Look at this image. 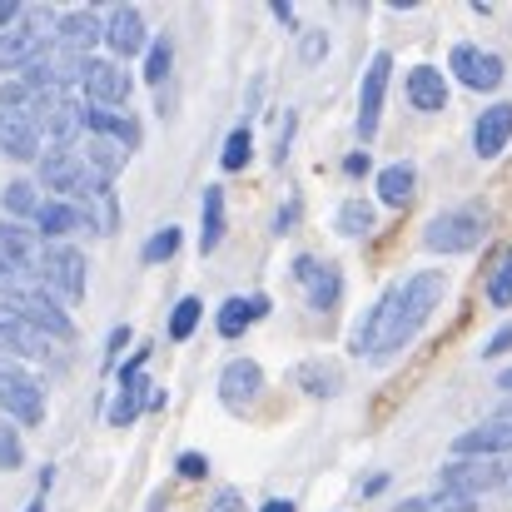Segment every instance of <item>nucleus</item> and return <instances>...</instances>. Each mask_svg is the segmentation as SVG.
<instances>
[{
  "label": "nucleus",
  "instance_id": "f257e3e1",
  "mask_svg": "<svg viewBox=\"0 0 512 512\" xmlns=\"http://www.w3.org/2000/svg\"><path fill=\"white\" fill-rule=\"evenodd\" d=\"M438 299H443V274H413V279L393 284V289L373 304V314L358 324L353 353H368V358L398 353L403 343L428 324V314L438 309Z\"/></svg>",
  "mask_w": 512,
  "mask_h": 512
},
{
  "label": "nucleus",
  "instance_id": "f03ea898",
  "mask_svg": "<svg viewBox=\"0 0 512 512\" xmlns=\"http://www.w3.org/2000/svg\"><path fill=\"white\" fill-rule=\"evenodd\" d=\"M30 274H35L40 294H50L55 304H80V299H85L90 269H85V254L70 249V244H45Z\"/></svg>",
  "mask_w": 512,
  "mask_h": 512
},
{
  "label": "nucleus",
  "instance_id": "7ed1b4c3",
  "mask_svg": "<svg viewBox=\"0 0 512 512\" xmlns=\"http://www.w3.org/2000/svg\"><path fill=\"white\" fill-rule=\"evenodd\" d=\"M483 234H488V214H483L478 204H468V209H443L438 219H428L423 249H433V254H463V249H473Z\"/></svg>",
  "mask_w": 512,
  "mask_h": 512
},
{
  "label": "nucleus",
  "instance_id": "20e7f679",
  "mask_svg": "<svg viewBox=\"0 0 512 512\" xmlns=\"http://www.w3.org/2000/svg\"><path fill=\"white\" fill-rule=\"evenodd\" d=\"M443 488L453 493H488V488H512V458H453L443 468Z\"/></svg>",
  "mask_w": 512,
  "mask_h": 512
},
{
  "label": "nucleus",
  "instance_id": "39448f33",
  "mask_svg": "<svg viewBox=\"0 0 512 512\" xmlns=\"http://www.w3.org/2000/svg\"><path fill=\"white\" fill-rule=\"evenodd\" d=\"M458 458H508L512 453V403H503L498 413H488L478 428H468L453 443Z\"/></svg>",
  "mask_w": 512,
  "mask_h": 512
},
{
  "label": "nucleus",
  "instance_id": "423d86ee",
  "mask_svg": "<svg viewBox=\"0 0 512 512\" xmlns=\"http://www.w3.org/2000/svg\"><path fill=\"white\" fill-rule=\"evenodd\" d=\"M0 408H5V418H10V423H20V428L45 423V393H40V388H35V378H25L15 363L0 373Z\"/></svg>",
  "mask_w": 512,
  "mask_h": 512
},
{
  "label": "nucleus",
  "instance_id": "0eeeda50",
  "mask_svg": "<svg viewBox=\"0 0 512 512\" xmlns=\"http://www.w3.org/2000/svg\"><path fill=\"white\" fill-rule=\"evenodd\" d=\"M80 90L95 100V110H115V105H125L130 100V75L115 65V60H85L80 65Z\"/></svg>",
  "mask_w": 512,
  "mask_h": 512
},
{
  "label": "nucleus",
  "instance_id": "6e6552de",
  "mask_svg": "<svg viewBox=\"0 0 512 512\" xmlns=\"http://www.w3.org/2000/svg\"><path fill=\"white\" fill-rule=\"evenodd\" d=\"M294 274H299V284H304V299H309V309L329 314V309L339 304L343 274L334 269V264H324V259H314V254H299V259H294Z\"/></svg>",
  "mask_w": 512,
  "mask_h": 512
},
{
  "label": "nucleus",
  "instance_id": "1a4fd4ad",
  "mask_svg": "<svg viewBox=\"0 0 512 512\" xmlns=\"http://www.w3.org/2000/svg\"><path fill=\"white\" fill-rule=\"evenodd\" d=\"M85 115H90V110H85L80 100H65V95H60V100H50V105L40 110L35 130L45 135V145H50V150H70V145H75V135L85 130Z\"/></svg>",
  "mask_w": 512,
  "mask_h": 512
},
{
  "label": "nucleus",
  "instance_id": "9d476101",
  "mask_svg": "<svg viewBox=\"0 0 512 512\" xmlns=\"http://www.w3.org/2000/svg\"><path fill=\"white\" fill-rule=\"evenodd\" d=\"M388 75H393V55L378 50V55L368 60V75H363V90H358V135H363V140L378 130V110H383Z\"/></svg>",
  "mask_w": 512,
  "mask_h": 512
},
{
  "label": "nucleus",
  "instance_id": "9b49d317",
  "mask_svg": "<svg viewBox=\"0 0 512 512\" xmlns=\"http://www.w3.org/2000/svg\"><path fill=\"white\" fill-rule=\"evenodd\" d=\"M453 75L468 85V90H498L503 85V60L478 50V45H453Z\"/></svg>",
  "mask_w": 512,
  "mask_h": 512
},
{
  "label": "nucleus",
  "instance_id": "f8f14e48",
  "mask_svg": "<svg viewBox=\"0 0 512 512\" xmlns=\"http://www.w3.org/2000/svg\"><path fill=\"white\" fill-rule=\"evenodd\" d=\"M55 45H65L70 55L90 60V50L105 45V20H100L95 10H70V15H60V25H55Z\"/></svg>",
  "mask_w": 512,
  "mask_h": 512
},
{
  "label": "nucleus",
  "instance_id": "ddd939ff",
  "mask_svg": "<svg viewBox=\"0 0 512 512\" xmlns=\"http://www.w3.org/2000/svg\"><path fill=\"white\" fill-rule=\"evenodd\" d=\"M50 339L15 309V304H0V353H25V358H45Z\"/></svg>",
  "mask_w": 512,
  "mask_h": 512
},
{
  "label": "nucleus",
  "instance_id": "4468645a",
  "mask_svg": "<svg viewBox=\"0 0 512 512\" xmlns=\"http://www.w3.org/2000/svg\"><path fill=\"white\" fill-rule=\"evenodd\" d=\"M259 388H264V368H259L254 358H234V363H224V373H219V398H224L229 408L254 403Z\"/></svg>",
  "mask_w": 512,
  "mask_h": 512
},
{
  "label": "nucleus",
  "instance_id": "2eb2a0df",
  "mask_svg": "<svg viewBox=\"0 0 512 512\" xmlns=\"http://www.w3.org/2000/svg\"><path fill=\"white\" fill-rule=\"evenodd\" d=\"M105 45L115 50V55H140L145 50V15L135 10V5H115L110 10V20H105Z\"/></svg>",
  "mask_w": 512,
  "mask_h": 512
},
{
  "label": "nucleus",
  "instance_id": "dca6fc26",
  "mask_svg": "<svg viewBox=\"0 0 512 512\" xmlns=\"http://www.w3.org/2000/svg\"><path fill=\"white\" fill-rule=\"evenodd\" d=\"M15 309L45 334V339H70L75 334V324H70V314L50 299V294H40V289H30L25 299H15Z\"/></svg>",
  "mask_w": 512,
  "mask_h": 512
},
{
  "label": "nucleus",
  "instance_id": "f3484780",
  "mask_svg": "<svg viewBox=\"0 0 512 512\" xmlns=\"http://www.w3.org/2000/svg\"><path fill=\"white\" fill-rule=\"evenodd\" d=\"M512 140V105H493V110H483L478 115V125H473V150H478V160H493V155H503Z\"/></svg>",
  "mask_w": 512,
  "mask_h": 512
},
{
  "label": "nucleus",
  "instance_id": "a211bd4d",
  "mask_svg": "<svg viewBox=\"0 0 512 512\" xmlns=\"http://www.w3.org/2000/svg\"><path fill=\"white\" fill-rule=\"evenodd\" d=\"M145 408H165V393H160V388H150V378L140 373V378H130V383H125L120 403L110 408V423H115V428H130Z\"/></svg>",
  "mask_w": 512,
  "mask_h": 512
},
{
  "label": "nucleus",
  "instance_id": "6ab92c4d",
  "mask_svg": "<svg viewBox=\"0 0 512 512\" xmlns=\"http://www.w3.org/2000/svg\"><path fill=\"white\" fill-rule=\"evenodd\" d=\"M408 100H413V110L438 115V110L448 105V80H443V70H433V65H413V70H408Z\"/></svg>",
  "mask_w": 512,
  "mask_h": 512
},
{
  "label": "nucleus",
  "instance_id": "aec40b11",
  "mask_svg": "<svg viewBox=\"0 0 512 512\" xmlns=\"http://www.w3.org/2000/svg\"><path fill=\"white\" fill-rule=\"evenodd\" d=\"M0 150H5L10 160H35V150H40L35 120H30V115H5V110H0Z\"/></svg>",
  "mask_w": 512,
  "mask_h": 512
},
{
  "label": "nucleus",
  "instance_id": "412c9836",
  "mask_svg": "<svg viewBox=\"0 0 512 512\" xmlns=\"http://www.w3.org/2000/svg\"><path fill=\"white\" fill-rule=\"evenodd\" d=\"M0 259L30 274L35 259H40V234L25 229V224H5V219H0Z\"/></svg>",
  "mask_w": 512,
  "mask_h": 512
},
{
  "label": "nucleus",
  "instance_id": "4be33fe9",
  "mask_svg": "<svg viewBox=\"0 0 512 512\" xmlns=\"http://www.w3.org/2000/svg\"><path fill=\"white\" fill-rule=\"evenodd\" d=\"M85 125H90V135H95V140H110V145H120V150H135V145H140V120H130V115L90 110V115H85Z\"/></svg>",
  "mask_w": 512,
  "mask_h": 512
},
{
  "label": "nucleus",
  "instance_id": "5701e85b",
  "mask_svg": "<svg viewBox=\"0 0 512 512\" xmlns=\"http://www.w3.org/2000/svg\"><path fill=\"white\" fill-rule=\"evenodd\" d=\"M269 314V299L264 294H254V299H224L219 304V334L224 339H239L254 319H264Z\"/></svg>",
  "mask_w": 512,
  "mask_h": 512
},
{
  "label": "nucleus",
  "instance_id": "b1692460",
  "mask_svg": "<svg viewBox=\"0 0 512 512\" xmlns=\"http://www.w3.org/2000/svg\"><path fill=\"white\" fill-rule=\"evenodd\" d=\"M35 229L50 234V239H55V234H70V229H85V209L70 204V199H50V204H40Z\"/></svg>",
  "mask_w": 512,
  "mask_h": 512
},
{
  "label": "nucleus",
  "instance_id": "393cba45",
  "mask_svg": "<svg viewBox=\"0 0 512 512\" xmlns=\"http://www.w3.org/2000/svg\"><path fill=\"white\" fill-rule=\"evenodd\" d=\"M393 512H478V498L468 493H453V488H438V493H418V498H403Z\"/></svg>",
  "mask_w": 512,
  "mask_h": 512
},
{
  "label": "nucleus",
  "instance_id": "a878e982",
  "mask_svg": "<svg viewBox=\"0 0 512 512\" xmlns=\"http://www.w3.org/2000/svg\"><path fill=\"white\" fill-rule=\"evenodd\" d=\"M219 239H224V189H219V184H209V189H204V224H199V249H204V254H214V249H219Z\"/></svg>",
  "mask_w": 512,
  "mask_h": 512
},
{
  "label": "nucleus",
  "instance_id": "bb28decb",
  "mask_svg": "<svg viewBox=\"0 0 512 512\" xmlns=\"http://www.w3.org/2000/svg\"><path fill=\"white\" fill-rule=\"evenodd\" d=\"M413 184H418L413 165H388V170L378 174V199L398 209V204H408V199H413Z\"/></svg>",
  "mask_w": 512,
  "mask_h": 512
},
{
  "label": "nucleus",
  "instance_id": "cd10ccee",
  "mask_svg": "<svg viewBox=\"0 0 512 512\" xmlns=\"http://www.w3.org/2000/svg\"><path fill=\"white\" fill-rule=\"evenodd\" d=\"M85 165L100 174L105 184H115V174L125 170V150H120V145H110V140H90V150H85Z\"/></svg>",
  "mask_w": 512,
  "mask_h": 512
},
{
  "label": "nucleus",
  "instance_id": "c85d7f7f",
  "mask_svg": "<svg viewBox=\"0 0 512 512\" xmlns=\"http://www.w3.org/2000/svg\"><path fill=\"white\" fill-rule=\"evenodd\" d=\"M85 209V229H95V234H115V224H120V209H115V189H105V194H95L90 204H80Z\"/></svg>",
  "mask_w": 512,
  "mask_h": 512
},
{
  "label": "nucleus",
  "instance_id": "c756f323",
  "mask_svg": "<svg viewBox=\"0 0 512 512\" xmlns=\"http://www.w3.org/2000/svg\"><path fill=\"white\" fill-rule=\"evenodd\" d=\"M249 160H254V135H249V125H234V130H229V140H224L219 165H224L229 174H239Z\"/></svg>",
  "mask_w": 512,
  "mask_h": 512
},
{
  "label": "nucleus",
  "instance_id": "7c9ffc66",
  "mask_svg": "<svg viewBox=\"0 0 512 512\" xmlns=\"http://www.w3.org/2000/svg\"><path fill=\"white\" fill-rule=\"evenodd\" d=\"M488 299H493L498 309H508V304H512V249H503V254L493 259V274H488Z\"/></svg>",
  "mask_w": 512,
  "mask_h": 512
},
{
  "label": "nucleus",
  "instance_id": "2f4dec72",
  "mask_svg": "<svg viewBox=\"0 0 512 512\" xmlns=\"http://www.w3.org/2000/svg\"><path fill=\"white\" fill-rule=\"evenodd\" d=\"M170 65H174V45H170V35H160V40H150V60H145V80H150V85H165V80H170Z\"/></svg>",
  "mask_w": 512,
  "mask_h": 512
},
{
  "label": "nucleus",
  "instance_id": "473e14b6",
  "mask_svg": "<svg viewBox=\"0 0 512 512\" xmlns=\"http://www.w3.org/2000/svg\"><path fill=\"white\" fill-rule=\"evenodd\" d=\"M339 234H353V239H363V234H373V209L368 204H358V199H348L339 209Z\"/></svg>",
  "mask_w": 512,
  "mask_h": 512
},
{
  "label": "nucleus",
  "instance_id": "72a5a7b5",
  "mask_svg": "<svg viewBox=\"0 0 512 512\" xmlns=\"http://www.w3.org/2000/svg\"><path fill=\"white\" fill-rule=\"evenodd\" d=\"M5 209H10V214H20V219H25V214L35 219V214H40L35 184H30V179H15V184H5Z\"/></svg>",
  "mask_w": 512,
  "mask_h": 512
},
{
  "label": "nucleus",
  "instance_id": "f704fd0d",
  "mask_svg": "<svg viewBox=\"0 0 512 512\" xmlns=\"http://www.w3.org/2000/svg\"><path fill=\"white\" fill-rule=\"evenodd\" d=\"M30 289H40V284H35V274H25V269H15V264H5V259H0V294H5V304L25 299Z\"/></svg>",
  "mask_w": 512,
  "mask_h": 512
},
{
  "label": "nucleus",
  "instance_id": "c9c22d12",
  "mask_svg": "<svg viewBox=\"0 0 512 512\" xmlns=\"http://www.w3.org/2000/svg\"><path fill=\"white\" fill-rule=\"evenodd\" d=\"M299 383H304V393H314V398H329V393L339 388V373H329L324 363H304V368H299Z\"/></svg>",
  "mask_w": 512,
  "mask_h": 512
},
{
  "label": "nucleus",
  "instance_id": "e433bc0d",
  "mask_svg": "<svg viewBox=\"0 0 512 512\" xmlns=\"http://www.w3.org/2000/svg\"><path fill=\"white\" fill-rule=\"evenodd\" d=\"M199 314H204L199 299H179L174 314H170V339H189V334L199 329Z\"/></svg>",
  "mask_w": 512,
  "mask_h": 512
},
{
  "label": "nucleus",
  "instance_id": "4c0bfd02",
  "mask_svg": "<svg viewBox=\"0 0 512 512\" xmlns=\"http://www.w3.org/2000/svg\"><path fill=\"white\" fill-rule=\"evenodd\" d=\"M179 239H184V234H179L174 224H165L160 234H150V244L140 249V259H145V264H165V259H170L174 249H179Z\"/></svg>",
  "mask_w": 512,
  "mask_h": 512
},
{
  "label": "nucleus",
  "instance_id": "58836bf2",
  "mask_svg": "<svg viewBox=\"0 0 512 512\" xmlns=\"http://www.w3.org/2000/svg\"><path fill=\"white\" fill-rule=\"evenodd\" d=\"M25 463V448H20V433L0 418V473H15Z\"/></svg>",
  "mask_w": 512,
  "mask_h": 512
},
{
  "label": "nucleus",
  "instance_id": "ea45409f",
  "mask_svg": "<svg viewBox=\"0 0 512 512\" xmlns=\"http://www.w3.org/2000/svg\"><path fill=\"white\" fill-rule=\"evenodd\" d=\"M324 50H329V35H324V30H309L299 55H304V65H319V60H324Z\"/></svg>",
  "mask_w": 512,
  "mask_h": 512
},
{
  "label": "nucleus",
  "instance_id": "a19ab883",
  "mask_svg": "<svg viewBox=\"0 0 512 512\" xmlns=\"http://www.w3.org/2000/svg\"><path fill=\"white\" fill-rule=\"evenodd\" d=\"M25 20V0H0V30H15Z\"/></svg>",
  "mask_w": 512,
  "mask_h": 512
},
{
  "label": "nucleus",
  "instance_id": "79ce46f5",
  "mask_svg": "<svg viewBox=\"0 0 512 512\" xmlns=\"http://www.w3.org/2000/svg\"><path fill=\"white\" fill-rule=\"evenodd\" d=\"M204 473H209V458H199V453L179 458V478H204Z\"/></svg>",
  "mask_w": 512,
  "mask_h": 512
},
{
  "label": "nucleus",
  "instance_id": "37998d69",
  "mask_svg": "<svg viewBox=\"0 0 512 512\" xmlns=\"http://www.w3.org/2000/svg\"><path fill=\"white\" fill-rule=\"evenodd\" d=\"M209 512H244V498H239L234 488H224V493H214V503H209Z\"/></svg>",
  "mask_w": 512,
  "mask_h": 512
},
{
  "label": "nucleus",
  "instance_id": "c03bdc74",
  "mask_svg": "<svg viewBox=\"0 0 512 512\" xmlns=\"http://www.w3.org/2000/svg\"><path fill=\"white\" fill-rule=\"evenodd\" d=\"M503 348H512V329H498L493 339L483 343V353H488V358H493V353H503Z\"/></svg>",
  "mask_w": 512,
  "mask_h": 512
},
{
  "label": "nucleus",
  "instance_id": "a18cd8bd",
  "mask_svg": "<svg viewBox=\"0 0 512 512\" xmlns=\"http://www.w3.org/2000/svg\"><path fill=\"white\" fill-rule=\"evenodd\" d=\"M343 170L348 174H368V155H363V150H353V155L343 160Z\"/></svg>",
  "mask_w": 512,
  "mask_h": 512
},
{
  "label": "nucleus",
  "instance_id": "49530a36",
  "mask_svg": "<svg viewBox=\"0 0 512 512\" xmlns=\"http://www.w3.org/2000/svg\"><path fill=\"white\" fill-rule=\"evenodd\" d=\"M294 204H299V199H289V204H284V209H279V219H274V224H279V229H289V224H294V219H299V209H294Z\"/></svg>",
  "mask_w": 512,
  "mask_h": 512
},
{
  "label": "nucleus",
  "instance_id": "de8ad7c7",
  "mask_svg": "<svg viewBox=\"0 0 512 512\" xmlns=\"http://www.w3.org/2000/svg\"><path fill=\"white\" fill-rule=\"evenodd\" d=\"M383 483H388V473H373V478L363 483V498H378V493H383Z\"/></svg>",
  "mask_w": 512,
  "mask_h": 512
},
{
  "label": "nucleus",
  "instance_id": "09e8293b",
  "mask_svg": "<svg viewBox=\"0 0 512 512\" xmlns=\"http://www.w3.org/2000/svg\"><path fill=\"white\" fill-rule=\"evenodd\" d=\"M125 339H130V329H115V334H110V353H120V348H125Z\"/></svg>",
  "mask_w": 512,
  "mask_h": 512
},
{
  "label": "nucleus",
  "instance_id": "8fccbe9b",
  "mask_svg": "<svg viewBox=\"0 0 512 512\" xmlns=\"http://www.w3.org/2000/svg\"><path fill=\"white\" fill-rule=\"evenodd\" d=\"M259 512H294V503H284V498H274V503H264Z\"/></svg>",
  "mask_w": 512,
  "mask_h": 512
},
{
  "label": "nucleus",
  "instance_id": "3c124183",
  "mask_svg": "<svg viewBox=\"0 0 512 512\" xmlns=\"http://www.w3.org/2000/svg\"><path fill=\"white\" fill-rule=\"evenodd\" d=\"M498 388H503V393H512V368H503V373H498Z\"/></svg>",
  "mask_w": 512,
  "mask_h": 512
},
{
  "label": "nucleus",
  "instance_id": "603ef678",
  "mask_svg": "<svg viewBox=\"0 0 512 512\" xmlns=\"http://www.w3.org/2000/svg\"><path fill=\"white\" fill-rule=\"evenodd\" d=\"M40 508H45V493H40V498H35V503H30V508H25V512H40Z\"/></svg>",
  "mask_w": 512,
  "mask_h": 512
},
{
  "label": "nucleus",
  "instance_id": "864d4df0",
  "mask_svg": "<svg viewBox=\"0 0 512 512\" xmlns=\"http://www.w3.org/2000/svg\"><path fill=\"white\" fill-rule=\"evenodd\" d=\"M5 368H10V358H5V353H0V373H5Z\"/></svg>",
  "mask_w": 512,
  "mask_h": 512
}]
</instances>
